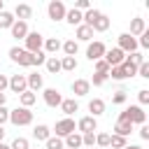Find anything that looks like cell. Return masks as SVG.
<instances>
[{
    "mask_svg": "<svg viewBox=\"0 0 149 149\" xmlns=\"http://www.w3.org/2000/svg\"><path fill=\"white\" fill-rule=\"evenodd\" d=\"M100 14H102L100 9H93V7H91V9H86V12H84V16H81V23L91 28V26L95 23V19H100Z\"/></svg>",
    "mask_w": 149,
    "mask_h": 149,
    "instance_id": "24",
    "label": "cell"
},
{
    "mask_svg": "<svg viewBox=\"0 0 149 149\" xmlns=\"http://www.w3.org/2000/svg\"><path fill=\"white\" fill-rule=\"evenodd\" d=\"M147 30V23H144V19H140V16H135V19H130V33L128 35H133L135 40L142 35Z\"/></svg>",
    "mask_w": 149,
    "mask_h": 149,
    "instance_id": "18",
    "label": "cell"
},
{
    "mask_svg": "<svg viewBox=\"0 0 149 149\" xmlns=\"http://www.w3.org/2000/svg\"><path fill=\"white\" fill-rule=\"evenodd\" d=\"M61 112L70 119L74 112H79V102H77L74 98H63V102H61Z\"/></svg>",
    "mask_w": 149,
    "mask_h": 149,
    "instance_id": "15",
    "label": "cell"
},
{
    "mask_svg": "<svg viewBox=\"0 0 149 149\" xmlns=\"http://www.w3.org/2000/svg\"><path fill=\"white\" fill-rule=\"evenodd\" d=\"M107 79H109L107 74H98V72H95V74H93V79H91L88 84H93V86H102V84H105Z\"/></svg>",
    "mask_w": 149,
    "mask_h": 149,
    "instance_id": "43",
    "label": "cell"
},
{
    "mask_svg": "<svg viewBox=\"0 0 149 149\" xmlns=\"http://www.w3.org/2000/svg\"><path fill=\"white\" fill-rule=\"evenodd\" d=\"M9 149H30V142L26 137H14V142L9 144Z\"/></svg>",
    "mask_w": 149,
    "mask_h": 149,
    "instance_id": "38",
    "label": "cell"
},
{
    "mask_svg": "<svg viewBox=\"0 0 149 149\" xmlns=\"http://www.w3.org/2000/svg\"><path fill=\"white\" fill-rule=\"evenodd\" d=\"M123 58H126V54H123L119 47H112V49H107V51H105V56H102V61H105L109 68H114V65H121V63H123Z\"/></svg>",
    "mask_w": 149,
    "mask_h": 149,
    "instance_id": "8",
    "label": "cell"
},
{
    "mask_svg": "<svg viewBox=\"0 0 149 149\" xmlns=\"http://www.w3.org/2000/svg\"><path fill=\"white\" fill-rule=\"evenodd\" d=\"M74 9L86 12V9H91V2H88V0H77V2H74Z\"/></svg>",
    "mask_w": 149,
    "mask_h": 149,
    "instance_id": "46",
    "label": "cell"
},
{
    "mask_svg": "<svg viewBox=\"0 0 149 149\" xmlns=\"http://www.w3.org/2000/svg\"><path fill=\"white\" fill-rule=\"evenodd\" d=\"M63 144H65V149H81V135L74 130L63 140Z\"/></svg>",
    "mask_w": 149,
    "mask_h": 149,
    "instance_id": "23",
    "label": "cell"
},
{
    "mask_svg": "<svg viewBox=\"0 0 149 149\" xmlns=\"http://www.w3.org/2000/svg\"><path fill=\"white\" fill-rule=\"evenodd\" d=\"M81 147L93 149V147H95V133H84V135H81Z\"/></svg>",
    "mask_w": 149,
    "mask_h": 149,
    "instance_id": "35",
    "label": "cell"
},
{
    "mask_svg": "<svg viewBox=\"0 0 149 149\" xmlns=\"http://www.w3.org/2000/svg\"><path fill=\"white\" fill-rule=\"evenodd\" d=\"M105 51H107V47H105L100 40H95V42H91V44L86 47V58H88L91 63H95V61H100V58L105 56Z\"/></svg>",
    "mask_w": 149,
    "mask_h": 149,
    "instance_id": "7",
    "label": "cell"
},
{
    "mask_svg": "<svg viewBox=\"0 0 149 149\" xmlns=\"http://www.w3.org/2000/svg\"><path fill=\"white\" fill-rule=\"evenodd\" d=\"M14 21H16V19H14L12 12H7V9L0 12V28H7V30H9V28L14 26Z\"/></svg>",
    "mask_w": 149,
    "mask_h": 149,
    "instance_id": "30",
    "label": "cell"
},
{
    "mask_svg": "<svg viewBox=\"0 0 149 149\" xmlns=\"http://www.w3.org/2000/svg\"><path fill=\"white\" fill-rule=\"evenodd\" d=\"M44 65H47V70H49L51 74H58V72H61V58H56V56H49Z\"/></svg>",
    "mask_w": 149,
    "mask_h": 149,
    "instance_id": "32",
    "label": "cell"
},
{
    "mask_svg": "<svg viewBox=\"0 0 149 149\" xmlns=\"http://www.w3.org/2000/svg\"><path fill=\"white\" fill-rule=\"evenodd\" d=\"M137 100H140V105H147V102H149V91H147V88L137 91Z\"/></svg>",
    "mask_w": 149,
    "mask_h": 149,
    "instance_id": "47",
    "label": "cell"
},
{
    "mask_svg": "<svg viewBox=\"0 0 149 149\" xmlns=\"http://www.w3.org/2000/svg\"><path fill=\"white\" fill-rule=\"evenodd\" d=\"M9 121L14 126H30L33 123V112L28 107H16V109H9Z\"/></svg>",
    "mask_w": 149,
    "mask_h": 149,
    "instance_id": "2",
    "label": "cell"
},
{
    "mask_svg": "<svg viewBox=\"0 0 149 149\" xmlns=\"http://www.w3.org/2000/svg\"><path fill=\"white\" fill-rule=\"evenodd\" d=\"M61 49L65 51V56H77V51H79V44H77V40H68V42H63L61 44Z\"/></svg>",
    "mask_w": 149,
    "mask_h": 149,
    "instance_id": "28",
    "label": "cell"
},
{
    "mask_svg": "<svg viewBox=\"0 0 149 149\" xmlns=\"http://www.w3.org/2000/svg\"><path fill=\"white\" fill-rule=\"evenodd\" d=\"M81 16H84V12H79V9L72 7V9L65 12V19H63V21H68L70 26H81Z\"/></svg>",
    "mask_w": 149,
    "mask_h": 149,
    "instance_id": "22",
    "label": "cell"
},
{
    "mask_svg": "<svg viewBox=\"0 0 149 149\" xmlns=\"http://www.w3.org/2000/svg\"><path fill=\"white\" fill-rule=\"evenodd\" d=\"M137 77H142V79H149V63L144 61L142 65H137Z\"/></svg>",
    "mask_w": 149,
    "mask_h": 149,
    "instance_id": "42",
    "label": "cell"
},
{
    "mask_svg": "<svg viewBox=\"0 0 149 149\" xmlns=\"http://www.w3.org/2000/svg\"><path fill=\"white\" fill-rule=\"evenodd\" d=\"M130 133H133V123H130V121H126V119H116V123H114V135L128 137Z\"/></svg>",
    "mask_w": 149,
    "mask_h": 149,
    "instance_id": "16",
    "label": "cell"
},
{
    "mask_svg": "<svg viewBox=\"0 0 149 149\" xmlns=\"http://www.w3.org/2000/svg\"><path fill=\"white\" fill-rule=\"evenodd\" d=\"M107 28H109V19H107L105 14H100V19H95V23L91 26V30H93V33H105Z\"/></svg>",
    "mask_w": 149,
    "mask_h": 149,
    "instance_id": "26",
    "label": "cell"
},
{
    "mask_svg": "<svg viewBox=\"0 0 149 149\" xmlns=\"http://www.w3.org/2000/svg\"><path fill=\"white\" fill-rule=\"evenodd\" d=\"M12 14H14V19H16V21H26V19H30V16H33V7L21 2V5H16V7H14V12H12Z\"/></svg>",
    "mask_w": 149,
    "mask_h": 149,
    "instance_id": "17",
    "label": "cell"
},
{
    "mask_svg": "<svg viewBox=\"0 0 149 149\" xmlns=\"http://www.w3.org/2000/svg\"><path fill=\"white\" fill-rule=\"evenodd\" d=\"M35 100H37V95H35L33 91H23V93L19 95V102H21V107H28V109H30V105H35Z\"/></svg>",
    "mask_w": 149,
    "mask_h": 149,
    "instance_id": "29",
    "label": "cell"
},
{
    "mask_svg": "<svg viewBox=\"0 0 149 149\" xmlns=\"http://www.w3.org/2000/svg\"><path fill=\"white\" fill-rule=\"evenodd\" d=\"M9 58H12L14 63H19L21 68H30V65H33V54H28V51L21 49V47H12V49H9Z\"/></svg>",
    "mask_w": 149,
    "mask_h": 149,
    "instance_id": "3",
    "label": "cell"
},
{
    "mask_svg": "<svg viewBox=\"0 0 149 149\" xmlns=\"http://www.w3.org/2000/svg\"><path fill=\"white\" fill-rule=\"evenodd\" d=\"M107 77H112V79H116V81H123V79H128L126 77V70L121 68V65H114V68H109V74Z\"/></svg>",
    "mask_w": 149,
    "mask_h": 149,
    "instance_id": "33",
    "label": "cell"
},
{
    "mask_svg": "<svg viewBox=\"0 0 149 149\" xmlns=\"http://www.w3.org/2000/svg\"><path fill=\"white\" fill-rule=\"evenodd\" d=\"M95 72H98V74H109V65L100 58V61H95Z\"/></svg>",
    "mask_w": 149,
    "mask_h": 149,
    "instance_id": "41",
    "label": "cell"
},
{
    "mask_svg": "<svg viewBox=\"0 0 149 149\" xmlns=\"http://www.w3.org/2000/svg\"><path fill=\"white\" fill-rule=\"evenodd\" d=\"M126 144H128V140H126V137H121V135H114V133L109 135V147H112V149H123Z\"/></svg>",
    "mask_w": 149,
    "mask_h": 149,
    "instance_id": "34",
    "label": "cell"
},
{
    "mask_svg": "<svg viewBox=\"0 0 149 149\" xmlns=\"http://www.w3.org/2000/svg\"><path fill=\"white\" fill-rule=\"evenodd\" d=\"M44 144H47V149H65L63 140H61V137H56V135H51V137H49Z\"/></svg>",
    "mask_w": 149,
    "mask_h": 149,
    "instance_id": "36",
    "label": "cell"
},
{
    "mask_svg": "<svg viewBox=\"0 0 149 149\" xmlns=\"http://www.w3.org/2000/svg\"><path fill=\"white\" fill-rule=\"evenodd\" d=\"M5 133H7V130H5V126H0V142L5 140Z\"/></svg>",
    "mask_w": 149,
    "mask_h": 149,
    "instance_id": "52",
    "label": "cell"
},
{
    "mask_svg": "<svg viewBox=\"0 0 149 149\" xmlns=\"http://www.w3.org/2000/svg\"><path fill=\"white\" fill-rule=\"evenodd\" d=\"M119 49L123 54H133V51H137V40L133 35H128V33H121L119 35Z\"/></svg>",
    "mask_w": 149,
    "mask_h": 149,
    "instance_id": "9",
    "label": "cell"
},
{
    "mask_svg": "<svg viewBox=\"0 0 149 149\" xmlns=\"http://www.w3.org/2000/svg\"><path fill=\"white\" fill-rule=\"evenodd\" d=\"M61 44H63V42H61L58 37H47L42 47H44V54H56V51L61 49Z\"/></svg>",
    "mask_w": 149,
    "mask_h": 149,
    "instance_id": "25",
    "label": "cell"
},
{
    "mask_svg": "<svg viewBox=\"0 0 149 149\" xmlns=\"http://www.w3.org/2000/svg\"><path fill=\"white\" fill-rule=\"evenodd\" d=\"M9 33H12L14 40H26V35H28L30 30H28V23H26V21H14V26L9 28Z\"/></svg>",
    "mask_w": 149,
    "mask_h": 149,
    "instance_id": "13",
    "label": "cell"
},
{
    "mask_svg": "<svg viewBox=\"0 0 149 149\" xmlns=\"http://www.w3.org/2000/svg\"><path fill=\"white\" fill-rule=\"evenodd\" d=\"M9 88V77L7 74H0V93H5Z\"/></svg>",
    "mask_w": 149,
    "mask_h": 149,
    "instance_id": "49",
    "label": "cell"
},
{
    "mask_svg": "<svg viewBox=\"0 0 149 149\" xmlns=\"http://www.w3.org/2000/svg\"><path fill=\"white\" fill-rule=\"evenodd\" d=\"M95 144L98 147H109V133H98L95 135Z\"/></svg>",
    "mask_w": 149,
    "mask_h": 149,
    "instance_id": "40",
    "label": "cell"
},
{
    "mask_svg": "<svg viewBox=\"0 0 149 149\" xmlns=\"http://www.w3.org/2000/svg\"><path fill=\"white\" fill-rule=\"evenodd\" d=\"M123 149H142V147H140V144H126Z\"/></svg>",
    "mask_w": 149,
    "mask_h": 149,
    "instance_id": "53",
    "label": "cell"
},
{
    "mask_svg": "<svg viewBox=\"0 0 149 149\" xmlns=\"http://www.w3.org/2000/svg\"><path fill=\"white\" fill-rule=\"evenodd\" d=\"M9 121V109L7 107H0V126H5Z\"/></svg>",
    "mask_w": 149,
    "mask_h": 149,
    "instance_id": "48",
    "label": "cell"
},
{
    "mask_svg": "<svg viewBox=\"0 0 149 149\" xmlns=\"http://www.w3.org/2000/svg\"><path fill=\"white\" fill-rule=\"evenodd\" d=\"M88 91H91L88 79H74V81H72V93H74V95H79V98H81V95H86Z\"/></svg>",
    "mask_w": 149,
    "mask_h": 149,
    "instance_id": "20",
    "label": "cell"
},
{
    "mask_svg": "<svg viewBox=\"0 0 149 149\" xmlns=\"http://www.w3.org/2000/svg\"><path fill=\"white\" fill-rule=\"evenodd\" d=\"M23 42H26V51H28V54H37V51H42L44 37H42L40 33H28Z\"/></svg>",
    "mask_w": 149,
    "mask_h": 149,
    "instance_id": "6",
    "label": "cell"
},
{
    "mask_svg": "<svg viewBox=\"0 0 149 149\" xmlns=\"http://www.w3.org/2000/svg\"><path fill=\"white\" fill-rule=\"evenodd\" d=\"M126 58H128V61H130V63H133V65H135V68H137V65H142V63H144V56H142V54H140V51H133V54H128V56H126Z\"/></svg>",
    "mask_w": 149,
    "mask_h": 149,
    "instance_id": "39",
    "label": "cell"
},
{
    "mask_svg": "<svg viewBox=\"0 0 149 149\" xmlns=\"http://www.w3.org/2000/svg\"><path fill=\"white\" fill-rule=\"evenodd\" d=\"M9 91L21 95L23 91H28V84H26V74H12L9 77Z\"/></svg>",
    "mask_w": 149,
    "mask_h": 149,
    "instance_id": "10",
    "label": "cell"
},
{
    "mask_svg": "<svg viewBox=\"0 0 149 149\" xmlns=\"http://www.w3.org/2000/svg\"><path fill=\"white\" fill-rule=\"evenodd\" d=\"M2 9H5V2H2V0H0V12H2Z\"/></svg>",
    "mask_w": 149,
    "mask_h": 149,
    "instance_id": "55",
    "label": "cell"
},
{
    "mask_svg": "<svg viewBox=\"0 0 149 149\" xmlns=\"http://www.w3.org/2000/svg\"><path fill=\"white\" fill-rule=\"evenodd\" d=\"M119 119H126V121H130L133 126H135V123L144 126V121H147V114H144V109H142L140 105H130V107H126V109L119 114Z\"/></svg>",
    "mask_w": 149,
    "mask_h": 149,
    "instance_id": "1",
    "label": "cell"
},
{
    "mask_svg": "<svg viewBox=\"0 0 149 149\" xmlns=\"http://www.w3.org/2000/svg\"><path fill=\"white\" fill-rule=\"evenodd\" d=\"M93 130H98V121L88 114V116H81L79 121H77V133L79 135H84V133H93Z\"/></svg>",
    "mask_w": 149,
    "mask_h": 149,
    "instance_id": "12",
    "label": "cell"
},
{
    "mask_svg": "<svg viewBox=\"0 0 149 149\" xmlns=\"http://www.w3.org/2000/svg\"><path fill=\"white\" fill-rule=\"evenodd\" d=\"M0 149H9V144H5V142H0Z\"/></svg>",
    "mask_w": 149,
    "mask_h": 149,
    "instance_id": "54",
    "label": "cell"
},
{
    "mask_svg": "<svg viewBox=\"0 0 149 149\" xmlns=\"http://www.w3.org/2000/svg\"><path fill=\"white\" fill-rule=\"evenodd\" d=\"M42 63H47V54H44V51L33 54V65H42Z\"/></svg>",
    "mask_w": 149,
    "mask_h": 149,
    "instance_id": "44",
    "label": "cell"
},
{
    "mask_svg": "<svg viewBox=\"0 0 149 149\" xmlns=\"http://www.w3.org/2000/svg\"><path fill=\"white\" fill-rule=\"evenodd\" d=\"M112 102H114V105H123V102H126V91H116V93L112 95Z\"/></svg>",
    "mask_w": 149,
    "mask_h": 149,
    "instance_id": "45",
    "label": "cell"
},
{
    "mask_svg": "<svg viewBox=\"0 0 149 149\" xmlns=\"http://www.w3.org/2000/svg\"><path fill=\"white\" fill-rule=\"evenodd\" d=\"M5 102H7V93H0V107H5Z\"/></svg>",
    "mask_w": 149,
    "mask_h": 149,
    "instance_id": "51",
    "label": "cell"
},
{
    "mask_svg": "<svg viewBox=\"0 0 149 149\" xmlns=\"http://www.w3.org/2000/svg\"><path fill=\"white\" fill-rule=\"evenodd\" d=\"M42 98H44V102L49 107H61V102H63V95H61L58 88H44L42 91Z\"/></svg>",
    "mask_w": 149,
    "mask_h": 149,
    "instance_id": "11",
    "label": "cell"
},
{
    "mask_svg": "<svg viewBox=\"0 0 149 149\" xmlns=\"http://www.w3.org/2000/svg\"><path fill=\"white\" fill-rule=\"evenodd\" d=\"M26 84H28V91H40L42 86H44V79H42V74L40 72H33V74H26Z\"/></svg>",
    "mask_w": 149,
    "mask_h": 149,
    "instance_id": "14",
    "label": "cell"
},
{
    "mask_svg": "<svg viewBox=\"0 0 149 149\" xmlns=\"http://www.w3.org/2000/svg\"><path fill=\"white\" fill-rule=\"evenodd\" d=\"M65 5H63V0H51L49 5H47V14H49V19L51 21H63L65 19Z\"/></svg>",
    "mask_w": 149,
    "mask_h": 149,
    "instance_id": "4",
    "label": "cell"
},
{
    "mask_svg": "<svg viewBox=\"0 0 149 149\" xmlns=\"http://www.w3.org/2000/svg\"><path fill=\"white\" fill-rule=\"evenodd\" d=\"M121 68H123V70H126V77H128V79H130V77H135V74H137V68H135V65H133V63H130V61H128V58H123V63H121Z\"/></svg>",
    "mask_w": 149,
    "mask_h": 149,
    "instance_id": "37",
    "label": "cell"
},
{
    "mask_svg": "<svg viewBox=\"0 0 149 149\" xmlns=\"http://www.w3.org/2000/svg\"><path fill=\"white\" fill-rule=\"evenodd\" d=\"M140 137L142 140H149V126H142L140 128Z\"/></svg>",
    "mask_w": 149,
    "mask_h": 149,
    "instance_id": "50",
    "label": "cell"
},
{
    "mask_svg": "<svg viewBox=\"0 0 149 149\" xmlns=\"http://www.w3.org/2000/svg\"><path fill=\"white\" fill-rule=\"evenodd\" d=\"M88 112H91L93 119L100 116V114H105V100H102V98H93V100L88 102Z\"/></svg>",
    "mask_w": 149,
    "mask_h": 149,
    "instance_id": "21",
    "label": "cell"
},
{
    "mask_svg": "<svg viewBox=\"0 0 149 149\" xmlns=\"http://www.w3.org/2000/svg\"><path fill=\"white\" fill-rule=\"evenodd\" d=\"M35 149H37V147H35Z\"/></svg>",
    "mask_w": 149,
    "mask_h": 149,
    "instance_id": "56",
    "label": "cell"
},
{
    "mask_svg": "<svg viewBox=\"0 0 149 149\" xmlns=\"http://www.w3.org/2000/svg\"><path fill=\"white\" fill-rule=\"evenodd\" d=\"M61 70H65V72H74V70H77V58H72V56H63V58H61Z\"/></svg>",
    "mask_w": 149,
    "mask_h": 149,
    "instance_id": "31",
    "label": "cell"
},
{
    "mask_svg": "<svg viewBox=\"0 0 149 149\" xmlns=\"http://www.w3.org/2000/svg\"><path fill=\"white\" fill-rule=\"evenodd\" d=\"M33 137H35L37 142H47V140L51 137V128L44 126V123H37V126L33 128Z\"/></svg>",
    "mask_w": 149,
    "mask_h": 149,
    "instance_id": "19",
    "label": "cell"
},
{
    "mask_svg": "<svg viewBox=\"0 0 149 149\" xmlns=\"http://www.w3.org/2000/svg\"><path fill=\"white\" fill-rule=\"evenodd\" d=\"M54 130H56V137L63 140V137H68L70 133L77 130V123H74V119H68V116H65V119L56 121V128H54Z\"/></svg>",
    "mask_w": 149,
    "mask_h": 149,
    "instance_id": "5",
    "label": "cell"
},
{
    "mask_svg": "<svg viewBox=\"0 0 149 149\" xmlns=\"http://www.w3.org/2000/svg\"><path fill=\"white\" fill-rule=\"evenodd\" d=\"M74 35H77V40H79V42H88V40L93 37V30H91L88 26H84V23H81V26H77V33H74Z\"/></svg>",
    "mask_w": 149,
    "mask_h": 149,
    "instance_id": "27",
    "label": "cell"
}]
</instances>
